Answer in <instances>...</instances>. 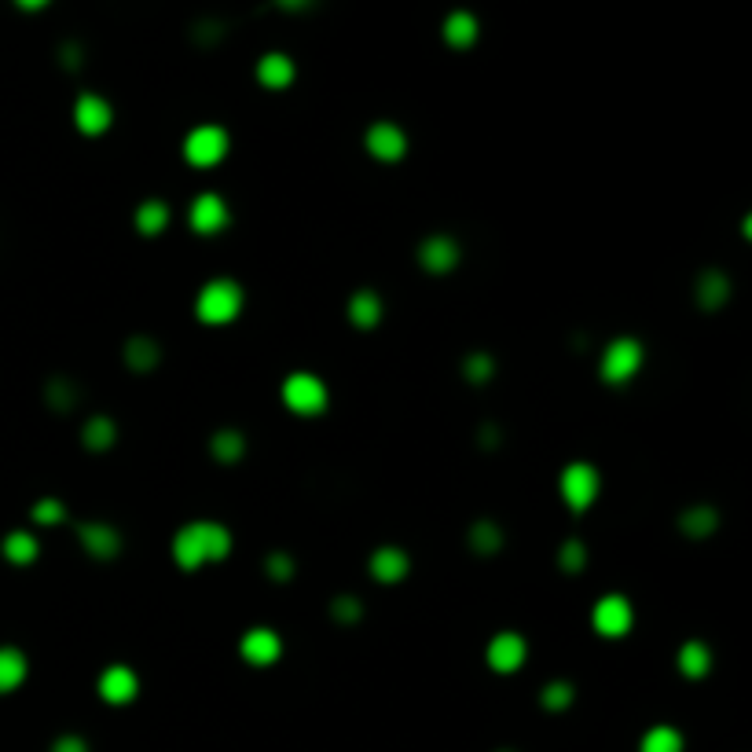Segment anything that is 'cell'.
<instances>
[{
  "instance_id": "603a6c76",
  "label": "cell",
  "mask_w": 752,
  "mask_h": 752,
  "mask_svg": "<svg viewBox=\"0 0 752 752\" xmlns=\"http://www.w3.org/2000/svg\"><path fill=\"white\" fill-rule=\"evenodd\" d=\"M730 294V283L727 276H719V272H705L701 276V283H697V301L705 305V309H716V305H723Z\"/></svg>"
},
{
  "instance_id": "d6a6232c",
  "label": "cell",
  "mask_w": 752,
  "mask_h": 752,
  "mask_svg": "<svg viewBox=\"0 0 752 752\" xmlns=\"http://www.w3.org/2000/svg\"><path fill=\"white\" fill-rule=\"evenodd\" d=\"M67 518V507L59 503V499H41L34 507V521L37 525H59V521Z\"/></svg>"
},
{
  "instance_id": "cb8c5ba5",
  "label": "cell",
  "mask_w": 752,
  "mask_h": 752,
  "mask_svg": "<svg viewBox=\"0 0 752 752\" xmlns=\"http://www.w3.org/2000/svg\"><path fill=\"white\" fill-rule=\"evenodd\" d=\"M114 422L107 419V415H96V419L85 422V433H81V441H85V448H92V452H103V448H111L114 444Z\"/></svg>"
},
{
  "instance_id": "f35d334b",
  "label": "cell",
  "mask_w": 752,
  "mask_h": 752,
  "mask_svg": "<svg viewBox=\"0 0 752 752\" xmlns=\"http://www.w3.org/2000/svg\"><path fill=\"white\" fill-rule=\"evenodd\" d=\"M279 8H287V12H301V8H309L312 0H276Z\"/></svg>"
},
{
  "instance_id": "2e32d148",
  "label": "cell",
  "mask_w": 752,
  "mask_h": 752,
  "mask_svg": "<svg viewBox=\"0 0 752 752\" xmlns=\"http://www.w3.org/2000/svg\"><path fill=\"white\" fill-rule=\"evenodd\" d=\"M408 569H411V562L400 547H378V551L371 554V576L382 580V584H400V580L408 576Z\"/></svg>"
},
{
  "instance_id": "8992f818",
  "label": "cell",
  "mask_w": 752,
  "mask_h": 752,
  "mask_svg": "<svg viewBox=\"0 0 752 752\" xmlns=\"http://www.w3.org/2000/svg\"><path fill=\"white\" fill-rule=\"evenodd\" d=\"M598 496V470L591 463H569L562 474V499L573 510H587Z\"/></svg>"
},
{
  "instance_id": "836d02e7",
  "label": "cell",
  "mask_w": 752,
  "mask_h": 752,
  "mask_svg": "<svg viewBox=\"0 0 752 752\" xmlns=\"http://www.w3.org/2000/svg\"><path fill=\"white\" fill-rule=\"evenodd\" d=\"M558 562H562L565 573H576V569H584V562H587L584 543H580V540H569V543L562 547V558H558Z\"/></svg>"
},
{
  "instance_id": "83f0119b",
  "label": "cell",
  "mask_w": 752,
  "mask_h": 752,
  "mask_svg": "<svg viewBox=\"0 0 752 752\" xmlns=\"http://www.w3.org/2000/svg\"><path fill=\"white\" fill-rule=\"evenodd\" d=\"M470 543H474L477 554H496L499 543H503V532H499L496 521H477L470 529Z\"/></svg>"
},
{
  "instance_id": "74e56055",
  "label": "cell",
  "mask_w": 752,
  "mask_h": 752,
  "mask_svg": "<svg viewBox=\"0 0 752 752\" xmlns=\"http://www.w3.org/2000/svg\"><path fill=\"white\" fill-rule=\"evenodd\" d=\"M52 752H89V745H85V738H78V734H63V738H56Z\"/></svg>"
},
{
  "instance_id": "1f68e13d",
  "label": "cell",
  "mask_w": 752,
  "mask_h": 752,
  "mask_svg": "<svg viewBox=\"0 0 752 752\" xmlns=\"http://www.w3.org/2000/svg\"><path fill=\"white\" fill-rule=\"evenodd\" d=\"M492 371H496V364H492V356H488V353H474L470 360H466V378H470L474 386L488 382V378H492Z\"/></svg>"
},
{
  "instance_id": "9a60e30c",
  "label": "cell",
  "mask_w": 752,
  "mask_h": 752,
  "mask_svg": "<svg viewBox=\"0 0 752 752\" xmlns=\"http://www.w3.org/2000/svg\"><path fill=\"white\" fill-rule=\"evenodd\" d=\"M279 653H283V642L272 628H254L243 635V657L250 664H272L279 661Z\"/></svg>"
},
{
  "instance_id": "d4e9b609",
  "label": "cell",
  "mask_w": 752,
  "mask_h": 752,
  "mask_svg": "<svg viewBox=\"0 0 752 752\" xmlns=\"http://www.w3.org/2000/svg\"><path fill=\"white\" fill-rule=\"evenodd\" d=\"M169 224V210H166V202H158V199H147L140 210H136V228L144 235H158L162 228Z\"/></svg>"
},
{
  "instance_id": "484cf974",
  "label": "cell",
  "mask_w": 752,
  "mask_h": 752,
  "mask_svg": "<svg viewBox=\"0 0 752 752\" xmlns=\"http://www.w3.org/2000/svg\"><path fill=\"white\" fill-rule=\"evenodd\" d=\"M4 558L15 565H30L37 558V540L30 532H12V536L4 540Z\"/></svg>"
},
{
  "instance_id": "7a4b0ae2",
  "label": "cell",
  "mask_w": 752,
  "mask_h": 752,
  "mask_svg": "<svg viewBox=\"0 0 752 752\" xmlns=\"http://www.w3.org/2000/svg\"><path fill=\"white\" fill-rule=\"evenodd\" d=\"M195 312H199L202 323L210 327H221V323H232L239 312H243V290L235 279H210L202 287L199 301H195Z\"/></svg>"
},
{
  "instance_id": "44dd1931",
  "label": "cell",
  "mask_w": 752,
  "mask_h": 752,
  "mask_svg": "<svg viewBox=\"0 0 752 752\" xmlns=\"http://www.w3.org/2000/svg\"><path fill=\"white\" fill-rule=\"evenodd\" d=\"M708 668H712V653H708L705 642L690 639L679 650V672L686 675V679H701V675H708Z\"/></svg>"
},
{
  "instance_id": "4fadbf2b",
  "label": "cell",
  "mask_w": 752,
  "mask_h": 752,
  "mask_svg": "<svg viewBox=\"0 0 752 752\" xmlns=\"http://www.w3.org/2000/svg\"><path fill=\"white\" fill-rule=\"evenodd\" d=\"M78 536L92 558H118V551H122L118 529H114V525H103V521H81Z\"/></svg>"
},
{
  "instance_id": "ac0fdd59",
  "label": "cell",
  "mask_w": 752,
  "mask_h": 752,
  "mask_svg": "<svg viewBox=\"0 0 752 752\" xmlns=\"http://www.w3.org/2000/svg\"><path fill=\"white\" fill-rule=\"evenodd\" d=\"M349 320L356 327H364V331L378 327V320H382V298H378L375 290H356L353 298H349Z\"/></svg>"
},
{
  "instance_id": "8fae6325",
  "label": "cell",
  "mask_w": 752,
  "mask_h": 752,
  "mask_svg": "<svg viewBox=\"0 0 752 752\" xmlns=\"http://www.w3.org/2000/svg\"><path fill=\"white\" fill-rule=\"evenodd\" d=\"M74 122H78V129L85 136L107 133V129H111V122H114L111 103L103 100V96H92V92H85V96H78V103H74Z\"/></svg>"
},
{
  "instance_id": "277c9868",
  "label": "cell",
  "mask_w": 752,
  "mask_h": 752,
  "mask_svg": "<svg viewBox=\"0 0 752 752\" xmlns=\"http://www.w3.org/2000/svg\"><path fill=\"white\" fill-rule=\"evenodd\" d=\"M639 367H642V345L635 338H613L606 345V353H602L598 371H602V378H606L609 386H624L628 378H635Z\"/></svg>"
},
{
  "instance_id": "9c48e42d",
  "label": "cell",
  "mask_w": 752,
  "mask_h": 752,
  "mask_svg": "<svg viewBox=\"0 0 752 752\" xmlns=\"http://www.w3.org/2000/svg\"><path fill=\"white\" fill-rule=\"evenodd\" d=\"M191 228L199 235H217L228 224V202L221 199V195H213V191H202V195H195V202H191Z\"/></svg>"
},
{
  "instance_id": "4dcf8cb0",
  "label": "cell",
  "mask_w": 752,
  "mask_h": 752,
  "mask_svg": "<svg viewBox=\"0 0 752 752\" xmlns=\"http://www.w3.org/2000/svg\"><path fill=\"white\" fill-rule=\"evenodd\" d=\"M543 708H551V712H562V708H569V701H573V686L569 683H547L543 686Z\"/></svg>"
},
{
  "instance_id": "3957f363",
  "label": "cell",
  "mask_w": 752,
  "mask_h": 752,
  "mask_svg": "<svg viewBox=\"0 0 752 752\" xmlns=\"http://www.w3.org/2000/svg\"><path fill=\"white\" fill-rule=\"evenodd\" d=\"M283 404H287L294 415H320L327 408V386L323 378L309 375V371H294V375L283 382Z\"/></svg>"
},
{
  "instance_id": "e0dca14e",
  "label": "cell",
  "mask_w": 752,
  "mask_h": 752,
  "mask_svg": "<svg viewBox=\"0 0 752 752\" xmlns=\"http://www.w3.org/2000/svg\"><path fill=\"white\" fill-rule=\"evenodd\" d=\"M294 59L283 56V52H268V56H261V63H257V81L265 85V89H287L290 81H294Z\"/></svg>"
},
{
  "instance_id": "30bf717a",
  "label": "cell",
  "mask_w": 752,
  "mask_h": 752,
  "mask_svg": "<svg viewBox=\"0 0 752 752\" xmlns=\"http://www.w3.org/2000/svg\"><path fill=\"white\" fill-rule=\"evenodd\" d=\"M364 144H367V151L375 158H382V162H397V158H404V151H408V136H404L400 125L378 122L367 129Z\"/></svg>"
},
{
  "instance_id": "e575fe53",
  "label": "cell",
  "mask_w": 752,
  "mask_h": 752,
  "mask_svg": "<svg viewBox=\"0 0 752 752\" xmlns=\"http://www.w3.org/2000/svg\"><path fill=\"white\" fill-rule=\"evenodd\" d=\"M74 397H78V393L70 389V382H67V378H56V382L48 386V400H52V404H56L59 411H67L70 404H74Z\"/></svg>"
},
{
  "instance_id": "6da1fadb",
  "label": "cell",
  "mask_w": 752,
  "mask_h": 752,
  "mask_svg": "<svg viewBox=\"0 0 752 752\" xmlns=\"http://www.w3.org/2000/svg\"><path fill=\"white\" fill-rule=\"evenodd\" d=\"M232 554V532L221 521H191L173 536V558L180 569H202Z\"/></svg>"
},
{
  "instance_id": "ffe728a7",
  "label": "cell",
  "mask_w": 752,
  "mask_h": 752,
  "mask_svg": "<svg viewBox=\"0 0 752 752\" xmlns=\"http://www.w3.org/2000/svg\"><path fill=\"white\" fill-rule=\"evenodd\" d=\"M26 679V657L15 646H0V694H8Z\"/></svg>"
},
{
  "instance_id": "5b68a950",
  "label": "cell",
  "mask_w": 752,
  "mask_h": 752,
  "mask_svg": "<svg viewBox=\"0 0 752 752\" xmlns=\"http://www.w3.org/2000/svg\"><path fill=\"white\" fill-rule=\"evenodd\" d=\"M228 155V133H224L221 125H199V129H191L188 140H184V158H188L191 166H217L221 158Z\"/></svg>"
},
{
  "instance_id": "d590c367",
  "label": "cell",
  "mask_w": 752,
  "mask_h": 752,
  "mask_svg": "<svg viewBox=\"0 0 752 752\" xmlns=\"http://www.w3.org/2000/svg\"><path fill=\"white\" fill-rule=\"evenodd\" d=\"M268 573H272V580H290L294 576V558L283 551L268 554Z\"/></svg>"
},
{
  "instance_id": "8d00e7d4",
  "label": "cell",
  "mask_w": 752,
  "mask_h": 752,
  "mask_svg": "<svg viewBox=\"0 0 752 752\" xmlns=\"http://www.w3.org/2000/svg\"><path fill=\"white\" fill-rule=\"evenodd\" d=\"M334 620H345V624H353V620H360V602L356 598H334Z\"/></svg>"
},
{
  "instance_id": "4316f807",
  "label": "cell",
  "mask_w": 752,
  "mask_h": 752,
  "mask_svg": "<svg viewBox=\"0 0 752 752\" xmlns=\"http://www.w3.org/2000/svg\"><path fill=\"white\" fill-rule=\"evenodd\" d=\"M125 360H129V367H136V371H147V367L158 364V345L151 342V338H133V342L125 345Z\"/></svg>"
},
{
  "instance_id": "52a82bcc",
  "label": "cell",
  "mask_w": 752,
  "mask_h": 752,
  "mask_svg": "<svg viewBox=\"0 0 752 752\" xmlns=\"http://www.w3.org/2000/svg\"><path fill=\"white\" fill-rule=\"evenodd\" d=\"M591 620H595L598 635H606V639H617V635H624V631L631 628L635 613H631V602L624 595H606V598H598V602H595V613H591Z\"/></svg>"
},
{
  "instance_id": "d6986e66",
  "label": "cell",
  "mask_w": 752,
  "mask_h": 752,
  "mask_svg": "<svg viewBox=\"0 0 752 752\" xmlns=\"http://www.w3.org/2000/svg\"><path fill=\"white\" fill-rule=\"evenodd\" d=\"M444 41L452 48H470L477 41V19L474 12H466V8H459V12H452L448 19H444Z\"/></svg>"
},
{
  "instance_id": "ab89813d",
  "label": "cell",
  "mask_w": 752,
  "mask_h": 752,
  "mask_svg": "<svg viewBox=\"0 0 752 752\" xmlns=\"http://www.w3.org/2000/svg\"><path fill=\"white\" fill-rule=\"evenodd\" d=\"M15 4H19L23 12H41V8H45L48 0H15Z\"/></svg>"
},
{
  "instance_id": "f1b7e54d",
  "label": "cell",
  "mask_w": 752,
  "mask_h": 752,
  "mask_svg": "<svg viewBox=\"0 0 752 752\" xmlns=\"http://www.w3.org/2000/svg\"><path fill=\"white\" fill-rule=\"evenodd\" d=\"M243 452H246V441L239 430H221L217 437H213V455H217L221 463H235Z\"/></svg>"
},
{
  "instance_id": "7c38bea8",
  "label": "cell",
  "mask_w": 752,
  "mask_h": 752,
  "mask_svg": "<svg viewBox=\"0 0 752 752\" xmlns=\"http://www.w3.org/2000/svg\"><path fill=\"white\" fill-rule=\"evenodd\" d=\"M136 690H140V679H136L133 668H125V664L103 668V675H100L103 701H111V705H129V701L136 697Z\"/></svg>"
},
{
  "instance_id": "7402d4cb",
  "label": "cell",
  "mask_w": 752,
  "mask_h": 752,
  "mask_svg": "<svg viewBox=\"0 0 752 752\" xmlns=\"http://www.w3.org/2000/svg\"><path fill=\"white\" fill-rule=\"evenodd\" d=\"M639 752H683V734L675 727H650L642 734Z\"/></svg>"
},
{
  "instance_id": "f546056e",
  "label": "cell",
  "mask_w": 752,
  "mask_h": 752,
  "mask_svg": "<svg viewBox=\"0 0 752 752\" xmlns=\"http://www.w3.org/2000/svg\"><path fill=\"white\" fill-rule=\"evenodd\" d=\"M716 510H708V507H694V510H686L683 518H679V525H683L686 536H708V532L716 529Z\"/></svg>"
},
{
  "instance_id": "5bb4252c",
  "label": "cell",
  "mask_w": 752,
  "mask_h": 752,
  "mask_svg": "<svg viewBox=\"0 0 752 752\" xmlns=\"http://www.w3.org/2000/svg\"><path fill=\"white\" fill-rule=\"evenodd\" d=\"M419 261L426 272H452L455 265H459V246H455V239H448V235H430V239H422L419 246Z\"/></svg>"
},
{
  "instance_id": "ba28073f",
  "label": "cell",
  "mask_w": 752,
  "mask_h": 752,
  "mask_svg": "<svg viewBox=\"0 0 752 752\" xmlns=\"http://www.w3.org/2000/svg\"><path fill=\"white\" fill-rule=\"evenodd\" d=\"M525 657H529V646H525V639H521L518 631H499L496 639L488 642V664L499 675L518 672L521 664H525Z\"/></svg>"
}]
</instances>
